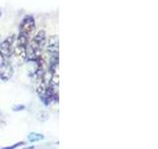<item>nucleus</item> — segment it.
<instances>
[{"label":"nucleus","instance_id":"obj_1","mask_svg":"<svg viewBox=\"0 0 158 149\" xmlns=\"http://www.w3.org/2000/svg\"><path fill=\"white\" fill-rule=\"evenodd\" d=\"M19 34L28 40H31L34 37V35L36 34V23L33 16L28 15L22 20L19 28Z\"/></svg>","mask_w":158,"mask_h":149},{"label":"nucleus","instance_id":"obj_2","mask_svg":"<svg viewBox=\"0 0 158 149\" xmlns=\"http://www.w3.org/2000/svg\"><path fill=\"white\" fill-rule=\"evenodd\" d=\"M15 41H16V37L12 35V36L7 37L4 41L0 43V56L6 60L11 57L13 55Z\"/></svg>","mask_w":158,"mask_h":149},{"label":"nucleus","instance_id":"obj_3","mask_svg":"<svg viewBox=\"0 0 158 149\" xmlns=\"http://www.w3.org/2000/svg\"><path fill=\"white\" fill-rule=\"evenodd\" d=\"M47 49L52 57L58 56V37L56 35L49 36L47 40Z\"/></svg>","mask_w":158,"mask_h":149},{"label":"nucleus","instance_id":"obj_4","mask_svg":"<svg viewBox=\"0 0 158 149\" xmlns=\"http://www.w3.org/2000/svg\"><path fill=\"white\" fill-rule=\"evenodd\" d=\"M29 141L31 142H35V141H39V140H42V139H44V135L43 134H40V133H31L28 137Z\"/></svg>","mask_w":158,"mask_h":149},{"label":"nucleus","instance_id":"obj_5","mask_svg":"<svg viewBox=\"0 0 158 149\" xmlns=\"http://www.w3.org/2000/svg\"><path fill=\"white\" fill-rule=\"evenodd\" d=\"M24 144V142L23 141H21V142H19V143H16V144H14V145H12V146H7V147H4V148H1V149H15V148H17V147H19V146H21V145H23Z\"/></svg>","mask_w":158,"mask_h":149}]
</instances>
